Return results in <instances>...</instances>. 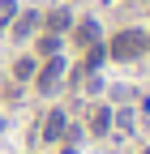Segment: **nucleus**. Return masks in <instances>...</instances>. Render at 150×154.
<instances>
[{
    "label": "nucleus",
    "mask_w": 150,
    "mask_h": 154,
    "mask_svg": "<svg viewBox=\"0 0 150 154\" xmlns=\"http://www.w3.org/2000/svg\"><path fill=\"white\" fill-rule=\"evenodd\" d=\"M142 51H146V30H137V26L120 30V34L107 43V56H116V60H137Z\"/></svg>",
    "instance_id": "nucleus-1"
},
{
    "label": "nucleus",
    "mask_w": 150,
    "mask_h": 154,
    "mask_svg": "<svg viewBox=\"0 0 150 154\" xmlns=\"http://www.w3.org/2000/svg\"><path fill=\"white\" fill-rule=\"evenodd\" d=\"M60 82H64V56H47L39 64V73H34V90L52 94V90H60Z\"/></svg>",
    "instance_id": "nucleus-2"
},
{
    "label": "nucleus",
    "mask_w": 150,
    "mask_h": 154,
    "mask_svg": "<svg viewBox=\"0 0 150 154\" xmlns=\"http://www.w3.org/2000/svg\"><path fill=\"white\" fill-rule=\"evenodd\" d=\"M73 43H77L82 51H86V47H95V43H103V30H99V22H95V17H86V22H77V26H73Z\"/></svg>",
    "instance_id": "nucleus-3"
},
{
    "label": "nucleus",
    "mask_w": 150,
    "mask_h": 154,
    "mask_svg": "<svg viewBox=\"0 0 150 154\" xmlns=\"http://www.w3.org/2000/svg\"><path fill=\"white\" fill-rule=\"evenodd\" d=\"M39 26H43V13H17L9 30H13V38H30Z\"/></svg>",
    "instance_id": "nucleus-4"
},
{
    "label": "nucleus",
    "mask_w": 150,
    "mask_h": 154,
    "mask_svg": "<svg viewBox=\"0 0 150 154\" xmlns=\"http://www.w3.org/2000/svg\"><path fill=\"white\" fill-rule=\"evenodd\" d=\"M69 133V116L64 111H47V120H43V141H60Z\"/></svg>",
    "instance_id": "nucleus-5"
},
{
    "label": "nucleus",
    "mask_w": 150,
    "mask_h": 154,
    "mask_svg": "<svg viewBox=\"0 0 150 154\" xmlns=\"http://www.w3.org/2000/svg\"><path fill=\"white\" fill-rule=\"evenodd\" d=\"M43 22H47V34H64V30H73V13L69 9H52Z\"/></svg>",
    "instance_id": "nucleus-6"
},
{
    "label": "nucleus",
    "mask_w": 150,
    "mask_h": 154,
    "mask_svg": "<svg viewBox=\"0 0 150 154\" xmlns=\"http://www.w3.org/2000/svg\"><path fill=\"white\" fill-rule=\"evenodd\" d=\"M90 133L95 137H107L111 133V107H95L90 111Z\"/></svg>",
    "instance_id": "nucleus-7"
},
{
    "label": "nucleus",
    "mask_w": 150,
    "mask_h": 154,
    "mask_svg": "<svg viewBox=\"0 0 150 154\" xmlns=\"http://www.w3.org/2000/svg\"><path fill=\"white\" fill-rule=\"evenodd\" d=\"M34 73H39V60H34V56H22V60L13 64V77H17V82H30Z\"/></svg>",
    "instance_id": "nucleus-8"
},
{
    "label": "nucleus",
    "mask_w": 150,
    "mask_h": 154,
    "mask_svg": "<svg viewBox=\"0 0 150 154\" xmlns=\"http://www.w3.org/2000/svg\"><path fill=\"white\" fill-rule=\"evenodd\" d=\"M13 17H17V0H0V34L13 26Z\"/></svg>",
    "instance_id": "nucleus-9"
},
{
    "label": "nucleus",
    "mask_w": 150,
    "mask_h": 154,
    "mask_svg": "<svg viewBox=\"0 0 150 154\" xmlns=\"http://www.w3.org/2000/svg\"><path fill=\"white\" fill-rule=\"evenodd\" d=\"M39 56L47 60V56H60V34H43L39 38Z\"/></svg>",
    "instance_id": "nucleus-10"
},
{
    "label": "nucleus",
    "mask_w": 150,
    "mask_h": 154,
    "mask_svg": "<svg viewBox=\"0 0 150 154\" xmlns=\"http://www.w3.org/2000/svg\"><path fill=\"white\" fill-rule=\"evenodd\" d=\"M60 154H77V150H73V146H69V150H60Z\"/></svg>",
    "instance_id": "nucleus-11"
},
{
    "label": "nucleus",
    "mask_w": 150,
    "mask_h": 154,
    "mask_svg": "<svg viewBox=\"0 0 150 154\" xmlns=\"http://www.w3.org/2000/svg\"><path fill=\"white\" fill-rule=\"evenodd\" d=\"M146 51H150V30H146Z\"/></svg>",
    "instance_id": "nucleus-12"
},
{
    "label": "nucleus",
    "mask_w": 150,
    "mask_h": 154,
    "mask_svg": "<svg viewBox=\"0 0 150 154\" xmlns=\"http://www.w3.org/2000/svg\"><path fill=\"white\" fill-rule=\"evenodd\" d=\"M142 154H150V146H146V150H142Z\"/></svg>",
    "instance_id": "nucleus-13"
}]
</instances>
